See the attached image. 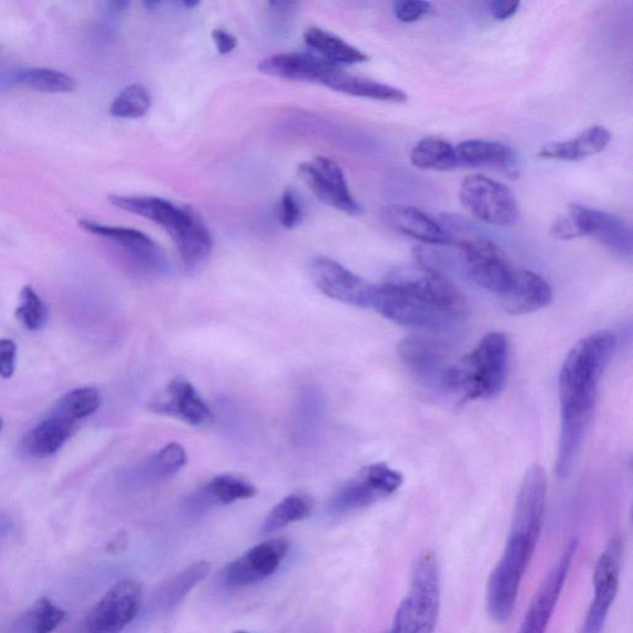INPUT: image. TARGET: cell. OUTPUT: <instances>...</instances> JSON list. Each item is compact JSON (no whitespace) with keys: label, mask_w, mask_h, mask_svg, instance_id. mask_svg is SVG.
Here are the masks:
<instances>
[{"label":"cell","mask_w":633,"mask_h":633,"mask_svg":"<svg viewBox=\"0 0 633 633\" xmlns=\"http://www.w3.org/2000/svg\"><path fill=\"white\" fill-rule=\"evenodd\" d=\"M616 346L604 331L587 336L569 351L558 379L560 434L556 473L566 479L573 468L593 421L599 385Z\"/></svg>","instance_id":"6da1fadb"},{"label":"cell","mask_w":633,"mask_h":633,"mask_svg":"<svg viewBox=\"0 0 633 633\" xmlns=\"http://www.w3.org/2000/svg\"><path fill=\"white\" fill-rule=\"evenodd\" d=\"M371 308L397 324L431 331L454 329L469 313L457 286L425 264L397 270L374 285Z\"/></svg>","instance_id":"7a4b0ae2"},{"label":"cell","mask_w":633,"mask_h":633,"mask_svg":"<svg viewBox=\"0 0 633 633\" xmlns=\"http://www.w3.org/2000/svg\"><path fill=\"white\" fill-rule=\"evenodd\" d=\"M115 207L136 214L165 230L183 264L195 269L206 261L213 249L211 233L195 211L165 199L152 196H109Z\"/></svg>","instance_id":"3957f363"},{"label":"cell","mask_w":633,"mask_h":633,"mask_svg":"<svg viewBox=\"0 0 633 633\" xmlns=\"http://www.w3.org/2000/svg\"><path fill=\"white\" fill-rule=\"evenodd\" d=\"M509 351L505 333L486 334L474 351L452 364L444 391L461 394L462 401L492 400L506 385Z\"/></svg>","instance_id":"277c9868"},{"label":"cell","mask_w":633,"mask_h":633,"mask_svg":"<svg viewBox=\"0 0 633 633\" xmlns=\"http://www.w3.org/2000/svg\"><path fill=\"white\" fill-rule=\"evenodd\" d=\"M543 530L512 525L502 558L487 581L489 615L498 624L512 619L517 605L521 584L533 560Z\"/></svg>","instance_id":"5b68a950"},{"label":"cell","mask_w":633,"mask_h":633,"mask_svg":"<svg viewBox=\"0 0 633 633\" xmlns=\"http://www.w3.org/2000/svg\"><path fill=\"white\" fill-rule=\"evenodd\" d=\"M441 610V571L437 556L425 552L416 560L408 596L398 607L396 633H433Z\"/></svg>","instance_id":"8992f818"},{"label":"cell","mask_w":633,"mask_h":633,"mask_svg":"<svg viewBox=\"0 0 633 633\" xmlns=\"http://www.w3.org/2000/svg\"><path fill=\"white\" fill-rule=\"evenodd\" d=\"M403 483V474L386 463L367 465L335 493L330 513L344 516L362 512L394 495Z\"/></svg>","instance_id":"52a82bcc"},{"label":"cell","mask_w":633,"mask_h":633,"mask_svg":"<svg viewBox=\"0 0 633 633\" xmlns=\"http://www.w3.org/2000/svg\"><path fill=\"white\" fill-rule=\"evenodd\" d=\"M459 200L473 217L492 226H514L519 218L513 191L483 175L466 176L459 189Z\"/></svg>","instance_id":"ba28073f"},{"label":"cell","mask_w":633,"mask_h":633,"mask_svg":"<svg viewBox=\"0 0 633 633\" xmlns=\"http://www.w3.org/2000/svg\"><path fill=\"white\" fill-rule=\"evenodd\" d=\"M141 604L142 589L138 581L120 580L71 633H120L136 620Z\"/></svg>","instance_id":"9c48e42d"},{"label":"cell","mask_w":633,"mask_h":633,"mask_svg":"<svg viewBox=\"0 0 633 633\" xmlns=\"http://www.w3.org/2000/svg\"><path fill=\"white\" fill-rule=\"evenodd\" d=\"M622 557L624 543L620 536L612 537L597 561L593 577L594 598L579 633H601L604 630L619 593Z\"/></svg>","instance_id":"30bf717a"},{"label":"cell","mask_w":633,"mask_h":633,"mask_svg":"<svg viewBox=\"0 0 633 633\" xmlns=\"http://www.w3.org/2000/svg\"><path fill=\"white\" fill-rule=\"evenodd\" d=\"M459 245L469 278L502 298L512 288L516 272L505 253L484 237L469 238Z\"/></svg>","instance_id":"8fae6325"},{"label":"cell","mask_w":633,"mask_h":633,"mask_svg":"<svg viewBox=\"0 0 633 633\" xmlns=\"http://www.w3.org/2000/svg\"><path fill=\"white\" fill-rule=\"evenodd\" d=\"M299 175L313 195L332 208L360 216L362 206L352 195L343 169L334 160L316 157L302 162Z\"/></svg>","instance_id":"7c38bea8"},{"label":"cell","mask_w":633,"mask_h":633,"mask_svg":"<svg viewBox=\"0 0 633 633\" xmlns=\"http://www.w3.org/2000/svg\"><path fill=\"white\" fill-rule=\"evenodd\" d=\"M311 280L330 299L356 308L369 309L374 285L326 257H315L309 264Z\"/></svg>","instance_id":"4fadbf2b"},{"label":"cell","mask_w":633,"mask_h":633,"mask_svg":"<svg viewBox=\"0 0 633 633\" xmlns=\"http://www.w3.org/2000/svg\"><path fill=\"white\" fill-rule=\"evenodd\" d=\"M567 213L573 221L578 238H593L621 258L632 257V229L626 221L580 204H571Z\"/></svg>","instance_id":"5bb4252c"},{"label":"cell","mask_w":633,"mask_h":633,"mask_svg":"<svg viewBox=\"0 0 633 633\" xmlns=\"http://www.w3.org/2000/svg\"><path fill=\"white\" fill-rule=\"evenodd\" d=\"M290 544L275 538L255 546L223 570L222 580L228 588H243L259 583L277 571L288 556Z\"/></svg>","instance_id":"9a60e30c"},{"label":"cell","mask_w":633,"mask_h":633,"mask_svg":"<svg viewBox=\"0 0 633 633\" xmlns=\"http://www.w3.org/2000/svg\"><path fill=\"white\" fill-rule=\"evenodd\" d=\"M578 540L573 539L560 556L556 566L549 570L544 583L540 584L536 597L526 612V616L517 633H546L550 620L566 586L569 570L577 555Z\"/></svg>","instance_id":"2e32d148"},{"label":"cell","mask_w":633,"mask_h":633,"mask_svg":"<svg viewBox=\"0 0 633 633\" xmlns=\"http://www.w3.org/2000/svg\"><path fill=\"white\" fill-rule=\"evenodd\" d=\"M398 355L418 382L444 391L446 377L453 363L448 362L441 344L420 335L407 336L398 346Z\"/></svg>","instance_id":"e0dca14e"},{"label":"cell","mask_w":633,"mask_h":633,"mask_svg":"<svg viewBox=\"0 0 633 633\" xmlns=\"http://www.w3.org/2000/svg\"><path fill=\"white\" fill-rule=\"evenodd\" d=\"M82 229L118 245L141 269L150 272H168L165 253L146 233L126 227H111L88 219L79 222Z\"/></svg>","instance_id":"ac0fdd59"},{"label":"cell","mask_w":633,"mask_h":633,"mask_svg":"<svg viewBox=\"0 0 633 633\" xmlns=\"http://www.w3.org/2000/svg\"><path fill=\"white\" fill-rule=\"evenodd\" d=\"M341 69L330 61L311 53H288L267 57L259 64L260 73L282 79L329 86Z\"/></svg>","instance_id":"d6986e66"},{"label":"cell","mask_w":633,"mask_h":633,"mask_svg":"<svg viewBox=\"0 0 633 633\" xmlns=\"http://www.w3.org/2000/svg\"><path fill=\"white\" fill-rule=\"evenodd\" d=\"M151 408L191 426H203L212 420L211 408L185 377L173 379L165 391L155 398Z\"/></svg>","instance_id":"ffe728a7"},{"label":"cell","mask_w":633,"mask_h":633,"mask_svg":"<svg viewBox=\"0 0 633 633\" xmlns=\"http://www.w3.org/2000/svg\"><path fill=\"white\" fill-rule=\"evenodd\" d=\"M455 148L458 168H486L503 173L508 179L519 176V160L513 148L492 140H468Z\"/></svg>","instance_id":"44dd1931"},{"label":"cell","mask_w":633,"mask_h":633,"mask_svg":"<svg viewBox=\"0 0 633 633\" xmlns=\"http://www.w3.org/2000/svg\"><path fill=\"white\" fill-rule=\"evenodd\" d=\"M386 218L395 230L423 244L442 247L458 244L451 232L416 207L395 204L386 210Z\"/></svg>","instance_id":"7402d4cb"},{"label":"cell","mask_w":633,"mask_h":633,"mask_svg":"<svg viewBox=\"0 0 633 633\" xmlns=\"http://www.w3.org/2000/svg\"><path fill=\"white\" fill-rule=\"evenodd\" d=\"M554 292L548 281L537 272H515L512 288L502 296L503 309L515 315L534 313L546 309L552 302Z\"/></svg>","instance_id":"603a6c76"},{"label":"cell","mask_w":633,"mask_h":633,"mask_svg":"<svg viewBox=\"0 0 633 633\" xmlns=\"http://www.w3.org/2000/svg\"><path fill=\"white\" fill-rule=\"evenodd\" d=\"M76 425L66 418L49 414L43 421L30 430L22 439V452L33 459H44L55 454L76 430Z\"/></svg>","instance_id":"cb8c5ba5"},{"label":"cell","mask_w":633,"mask_h":633,"mask_svg":"<svg viewBox=\"0 0 633 633\" xmlns=\"http://www.w3.org/2000/svg\"><path fill=\"white\" fill-rule=\"evenodd\" d=\"M611 141V132L601 126L581 131L579 136L567 141L549 142L538 151V157L546 160L575 162L600 154Z\"/></svg>","instance_id":"d4e9b609"},{"label":"cell","mask_w":633,"mask_h":633,"mask_svg":"<svg viewBox=\"0 0 633 633\" xmlns=\"http://www.w3.org/2000/svg\"><path fill=\"white\" fill-rule=\"evenodd\" d=\"M303 37L305 45L314 50L315 55L330 61L331 64L336 66L357 65L369 60L362 50L346 43L340 36L326 32L324 29L312 26L308 29Z\"/></svg>","instance_id":"484cf974"},{"label":"cell","mask_w":633,"mask_h":633,"mask_svg":"<svg viewBox=\"0 0 633 633\" xmlns=\"http://www.w3.org/2000/svg\"><path fill=\"white\" fill-rule=\"evenodd\" d=\"M326 87L353 97L389 101V104H406L408 99V96L400 88L351 75L342 68Z\"/></svg>","instance_id":"4316f807"},{"label":"cell","mask_w":633,"mask_h":633,"mask_svg":"<svg viewBox=\"0 0 633 633\" xmlns=\"http://www.w3.org/2000/svg\"><path fill=\"white\" fill-rule=\"evenodd\" d=\"M255 495H257V487L248 480L226 474L214 478L210 484L204 486L197 494L196 503L203 507L216 504L230 505Z\"/></svg>","instance_id":"83f0119b"},{"label":"cell","mask_w":633,"mask_h":633,"mask_svg":"<svg viewBox=\"0 0 633 633\" xmlns=\"http://www.w3.org/2000/svg\"><path fill=\"white\" fill-rule=\"evenodd\" d=\"M410 161L420 170L449 171L458 169L455 148L443 139L426 138L411 150Z\"/></svg>","instance_id":"f1b7e54d"},{"label":"cell","mask_w":633,"mask_h":633,"mask_svg":"<svg viewBox=\"0 0 633 633\" xmlns=\"http://www.w3.org/2000/svg\"><path fill=\"white\" fill-rule=\"evenodd\" d=\"M211 566L207 561L192 564L181 573L171 578L159 591V605L163 610H171L185 599L191 590L197 587L210 575Z\"/></svg>","instance_id":"f546056e"},{"label":"cell","mask_w":633,"mask_h":633,"mask_svg":"<svg viewBox=\"0 0 633 633\" xmlns=\"http://www.w3.org/2000/svg\"><path fill=\"white\" fill-rule=\"evenodd\" d=\"M187 461L185 448L179 443H170L141 466L139 475L146 482H160L180 472Z\"/></svg>","instance_id":"4dcf8cb0"},{"label":"cell","mask_w":633,"mask_h":633,"mask_svg":"<svg viewBox=\"0 0 633 633\" xmlns=\"http://www.w3.org/2000/svg\"><path fill=\"white\" fill-rule=\"evenodd\" d=\"M20 86L43 92V94H68L75 90L76 81L53 68H28L20 71L14 77Z\"/></svg>","instance_id":"1f68e13d"},{"label":"cell","mask_w":633,"mask_h":633,"mask_svg":"<svg viewBox=\"0 0 633 633\" xmlns=\"http://www.w3.org/2000/svg\"><path fill=\"white\" fill-rule=\"evenodd\" d=\"M101 404V397L94 387H79L61 397L51 414L77 423L94 415Z\"/></svg>","instance_id":"d6a6232c"},{"label":"cell","mask_w":633,"mask_h":633,"mask_svg":"<svg viewBox=\"0 0 633 633\" xmlns=\"http://www.w3.org/2000/svg\"><path fill=\"white\" fill-rule=\"evenodd\" d=\"M312 513V503L309 497L293 494L285 497L275 506L262 525V534L278 533L281 528L308 518Z\"/></svg>","instance_id":"836d02e7"},{"label":"cell","mask_w":633,"mask_h":633,"mask_svg":"<svg viewBox=\"0 0 633 633\" xmlns=\"http://www.w3.org/2000/svg\"><path fill=\"white\" fill-rule=\"evenodd\" d=\"M150 92L140 84L130 85L122 89L111 101L110 116L121 119H138L149 114L151 108Z\"/></svg>","instance_id":"e575fe53"},{"label":"cell","mask_w":633,"mask_h":633,"mask_svg":"<svg viewBox=\"0 0 633 633\" xmlns=\"http://www.w3.org/2000/svg\"><path fill=\"white\" fill-rule=\"evenodd\" d=\"M66 619V611L47 598H40L25 618L28 633H53Z\"/></svg>","instance_id":"d590c367"},{"label":"cell","mask_w":633,"mask_h":633,"mask_svg":"<svg viewBox=\"0 0 633 633\" xmlns=\"http://www.w3.org/2000/svg\"><path fill=\"white\" fill-rule=\"evenodd\" d=\"M17 319L28 331L43 329L47 321V309L32 286H25L20 292V302L15 312Z\"/></svg>","instance_id":"8d00e7d4"},{"label":"cell","mask_w":633,"mask_h":633,"mask_svg":"<svg viewBox=\"0 0 633 633\" xmlns=\"http://www.w3.org/2000/svg\"><path fill=\"white\" fill-rule=\"evenodd\" d=\"M303 210L298 195L291 189L285 190L280 200L279 221L283 228L293 229L300 226Z\"/></svg>","instance_id":"74e56055"},{"label":"cell","mask_w":633,"mask_h":633,"mask_svg":"<svg viewBox=\"0 0 633 633\" xmlns=\"http://www.w3.org/2000/svg\"><path fill=\"white\" fill-rule=\"evenodd\" d=\"M432 12V4L423 0H401L395 4V17L398 22L412 24Z\"/></svg>","instance_id":"f35d334b"},{"label":"cell","mask_w":633,"mask_h":633,"mask_svg":"<svg viewBox=\"0 0 633 633\" xmlns=\"http://www.w3.org/2000/svg\"><path fill=\"white\" fill-rule=\"evenodd\" d=\"M18 346L12 340L0 339V376L13 377L17 369Z\"/></svg>","instance_id":"ab89813d"},{"label":"cell","mask_w":633,"mask_h":633,"mask_svg":"<svg viewBox=\"0 0 633 633\" xmlns=\"http://www.w3.org/2000/svg\"><path fill=\"white\" fill-rule=\"evenodd\" d=\"M550 236L557 240H571L577 239V232L573 221L570 219L568 213L565 216L558 217L552 226L549 228Z\"/></svg>","instance_id":"60d3db41"},{"label":"cell","mask_w":633,"mask_h":633,"mask_svg":"<svg viewBox=\"0 0 633 633\" xmlns=\"http://www.w3.org/2000/svg\"><path fill=\"white\" fill-rule=\"evenodd\" d=\"M518 8L519 2L517 0H494V2L489 3L490 14L500 22L514 17Z\"/></svg>","instance_id":"b9f144b4"},{"label":"cell","mask_w":633,"mask_h":633,"mask_svg":"<svg viewBox=\"0 0 633 633\" xmlns=\"http://www.w3.org/2000/svg\"><path fill=\"white\" fill-rule=\"evenodd\" d=\"M212 39L221 55H228L238 46V39L223 29H214Z\"/></svg>","instance_id":"7bdbcfd3"},{"label":"cell","mask_w":633,"mask_h":633,"mask_svg":"<svg viewBox=\"0 0 633 633\" xmlns=\"http://www.w3.org/2000/svg\"><path fill=\"white\" fill-rule=\"evenodd\" d=\"M127 544L126 535H118L115 537L114 543H110L108 549L114 550L117 552L118 549H121Z\"/></svg>","instance_id":"ee69618b"},{"label":"cell","mask_w":633,"mask_h":633,"mask_svg":"<svg viewBox=\"0 0 633 633\" xmlns=\"http://www.w3.org/2000/svg\"><path fill=\"white\" fill-rule=\"evenodd\" d=\"M234 633H250V632H247V631H238V632H234Z\"/></svg>","instance_id":"f6af8a7d"},{"label":"cell","mask_w":633,"mask_h":633,"mask_svg":"<svg viewBox=\"0 0 633 633\" xmlns=\"http://www.w3.org/2000/svg\"><path fill=\"white\" fill-rule=\"evenodd\" d=\"M0 430H2V420H0Z\"/></svg>","instance_id":"bcb514c9"},{"label":"cell","mask_w":633,"mask_h":633,"mask_svg":"<svg viewBox=\"0 0 633 633\" xmlns=\"http://www.w3.org/2000/svg\"><path fill=\"white\" fill-rule=\"evenodd\" d=\"M387 633H396V632L391 629L390 632H387Z\"/></svg>","instance_id":"7dc6e473"}]
</instances>
